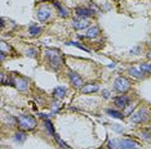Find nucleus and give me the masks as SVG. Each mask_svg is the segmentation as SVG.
I'll use <instances>...</instances> for the list:
<instances>
[{"instance_id":"29","label":"nucleus","mask_w":151,"mask_h":149,"mask_svg":"<svg viewBox=\"0 0 151 149\" xmlns=\"http://www.w3.org/2000/svg\"><path fill=\"white\" fill-rule=\"evenodd\" d=\"M149 73H151V66H150V71H149Z\"/></svg>"},{"instance_id":"28","label":"nucleus","mask_w":151,"mask_h":149,"mask_svg":"<svg viewBox=\"0 0 151 149\" xmlns=\"http://www.w3.org/2000/svg\"><path fill=\"white\" fill-rule=\"evenodd\" d=\"M58 107H60V101H54V103H53V108L56 109V108H58Z\"/></svg>"},{"instance_id":"9","label":"nucleus","mask_w":151,"mask_h":149,"mask_svg":"<svg viewBox=\"0 0 151 149\" xmlns=\"http://www.w3.org/2000/svg\"><path fill=\"white\" fill-rule=\"evenodd\" d=\"M114 103H115V106L119 107V108H125L129 104V98H127L124 95L118 96V98H115L114 99Z\"/></svg>"},{"instance_id":"6","label":"nucleus","mask_w":151,"mask_h":149,"mask_svg":"<svg viewBox=\"0 0 151 149\" xmlns=\"http://www.w3.org/2000/svg\"><path fill=\"white\" fill-rule=\"evenodd\" d=\"M88 26H89V22L84 18H78V19H74L73 21V27L75 30H83Z\"/></svg>"},{"instance_id":"26","label":"nucleus","mask_w":151,"mask_h":149,"mask_svg":"<svg viewBox=\"0 0 151 149\" xmlns=\"http://www.w3.org/2000/svg\"><path fill=\"white\" fill-rule=\"evenodd\" d=\"M130 107H128L125 109V114H130V112H132V109H134V106H133V104H129Z\"/></svg>"},{"instance_id":"21","label":"nucleus","mask_w":151,"mask_h":149,"mask_svg":"<svg viewBox=\"0 0 151 149\" xmlns=\"http://www.w3.org/2000/svg\"><path fill=\"white\" fill-rule=\"evenodd\" d=\"M150 66H151V64H147V63H142V64H141V66H139V70L141 71H142V72L143 73H149V71H150Z\"/></svg>"},{"instance_id":"2","label":"nucleus","mask_w":151,"mask_h":149,"mask_svg":"<svg viewBox=\"0 0 151 149\" xmlns=\"http://www.w3.org/2000/svg\"><path fill=\"white\" fill-rule=\"evenodd\" d=\"M17 123L22 130H32L36 126V120L32 116H26V114H21L17 118Z\"/></svg>"},{"instance_id":"15","label":"nucleus","mask_w":151,"mask_h":149,"mask_svg":"<svg viewBox=\"0 0 151 149\" xmlns=\"http://www.w3.org/2000/svg\"><path fill=\"white\" fill-rule=\"evenodd\" d=\"M129 73L132 74V76L137 77V79H142V77L145 76V73H143L139 68H138V70H137V68H130V70H129Z\"/></svg>"},{"instance_id":"11","label":"nucleus","mask_w":151,"mask_h":149,"mask_svg":"<svg viewBox=\"0 0 151 149\" xmlns=\"http://www.w3.org/2000/svg\"><path fill=\"white\" fill-rule=\"evenodd\" d=\"M137 148V144L132 140L124 139V140H120V149H134Z\"/></svg>"},{"instance_id":"27","label":"nucleus","mask_w":151,"mask_h":149,"mask_svg":"<svg viewBox=\"0 0 151 149\" xmlns=\"http://www.w3.org/2000/svg\"><path fill=\"white\" fill-rule=\"evenodd\" d=\"M102 94H104L105 98H109V95H110V93H109L107 90H104V91H102Z\"/></svg>"},{"instance_id":"4","label":"nucleus","mask_w":151,"mask_h":149,"mask_svg":"<svg viewBox=\"0 0 151 149\" xmlns=\"http://www.w3.org/2000/svg\"><path fill=\"white\" fill-rule=\"evenodd\" d=\"M146 111L143 109V108H141V109H138L136 112V113L132 114V117H130V121L134 123H141L143 122V121H146Z\"/></svg>"},{"instance_id":"30","label":"nucleus","mask_w":151,"mask_h":149,"mask_svg":"<svg viewBox=\"0 0 151 149\" xmlns=\"http://www.w3.org/2000/svg\"><path fill=\"white\" fill-rule=\"evenodd\" d=\"M150 48H151V43H150Z\"/></svg>"},{"instance_id":"25","label":"nucleus","mask_w":151,"mask_h":149,"mask_svg":"<svg viewBox=\"0 0 151 149\" xmlns=\"http://www.w3.org/2000/svg\"><path fill=\"white\" fill-rule=\"evenodd\" d=\"M27 55H29V57H35L36 55V52L34 49H30V50H27Z\"/></svg>"},{"instance_id":"10","label":"nucleus","mask_w":151,"mask_h":149,"mask_svg":"<svg viewBox=\"0 0 151 149\" xmlns=\"http://www.w3.org/2000/svg\"><path fill=\"white\" fill-rule=\"evenodd\" d=\"M14 85L17 86V89L18 90H26L27 89V85H29V81H27L26 79H23V77H19V79H16L14 80Z\"/></svg>"},{"instance_id":"13","label":"nucleus","mask_w":151,"mask_h":149,"mask_svg":"<svg viewBox=\"0 0 151 149\" xmlns=\"http://www.w3.org/2000/svg\"><path fill=\"white\" fill-rule=\"evenodd\" d=\"M99 33H101V31H99L98 27L93 26V27H91V28L87 31V37H89V39H93V37H97Z\"/></svg>"},{"instance_id":"22","label":"nucleus","mask_w":151,"mask_h":149,"mask_svg":"<svg viewBox=\"0 0 151 149\" xmlns=\"http://www.w3.org/2000/svg\"><path fill=\"white\" fill-rule=\"evenodd\" d=\"M45 125H47V127H48V131H49L52 135H56L54 134V128H53V125L50 123V121L49 120H45Z\"/></svg>"},{"instance_id":"20","label":"nucleus","mask_w":151,"mask_h":149,"mask_svg":"<svg viewBox=\"0 0 151 149\" xmlns=\"http://www.w3.org/2000/svg\"><path fill=\"white\" fill-rule=\"evenodd\" d=\"M53 4H54V6H56V8L58 9V11H60L61 14H62L63 17H67V11H65V9L62 8V6H61L60 4H58V1H53Z\"/></svg>"},{"instance_id":"23","label":"nucleus","mask_w":151,"mask_h":149,"mask_svg":"<svg viewBox=\"0 0 151 149\" xmlns=\"http://www.w3.org/2000/svg\"><path fill=\"white\" fill-rule=\"evenodd\" d=\"M26 139V135L23 134V133H18V134H16V140L17 141H23Z\"/></svg>"},{"instance_id":"17","label":"nucleus","mask_w":151,"mask_h":149,"mask_svg":"<svg viewBox=\"0 0 151 149\" xmlns=\"http://www.w3.org/2000/svg\"><path fill=\"white\" fill-rule=\"evenodd\" d=\"M40 31H42V28L35 26V25H32L31 27H30V30H29V32H30V35L31 36H35V35H37V33H40Z\"/></svg>"},{"instance_id":"18","label":"nucleus","mask_w":151,"mask_h":149,"mask_svg":"<svg viewBox=\"0 0 151 149\" xmlns=\"http://www.w3.org/2000/svg\"><path fill=\"white\" fill-rule=\"evenodd\" d=\"M110 149H120V140H111L109 141Z\"/></svg>"},{"instance_id":"12","label":"nucleus","mask_w":151,"mask_h":149,"mask_svg":"<svg viewBox=\"0 0 151 149\" xmlns=\"http://www.w3.org/2000/svg\"><path fill=\"white\" fill-rule=\"evenodd\" d=\"M98 90V85L97 84H88V85L81 86V93L88 94V93H96Z\"/></svg>"},{"instance_id":"24","label":"nucleus","mask_w":151,"mask_h":149,"mask_svg":"<svg viewBox=\"0 0 151 149\" xmlns=\"http://www.w3.org/2000/svg\"><path fill=\"white\" fill-rule=\"evenodd\" d=\"M54 136H56V140L58 141V144H60V145H62V147H63V148H67V145H66V144H65V143H63V141H62V140H61V139H60V138H58V136H57V135H54Z\"/></svg>"},{"instance_id":"8","label":"nucleus","mask_w":151,"mask_h":149,"mask_svg":"<svg viewBox=\"0 0 151 149\" xmlns=\"http://www.w3.org/2000/svg\"><path fill=\"white\" fill-rule=\"evenodd\" d=\"M68 77H70L71 82L74 84V86L81 87V85H83V80H81V77L79 76L76 72H70V73H68Z\"/></svg>"},{"instance_id":"5","label":"nucleus","mask_w":151,"mask_h":149,"mask_svg":"<svg viewBox=\"0 0 151 149\" xmlns=\"http://www.w3.org/2000/svg\"><path fill=\"white\" fill-rule=\"evenodd\" d=\"M49 18H50V11L48 8L43 6V8H40L39 11H37V19H39L40 22H45Z\"/></svg>"},{"instance_id":"19","label":"nucleus","mask_w":151,"mask_h":149,"mask_svg":"<svg viewBox=\"0 0 151 149\" xmlns=\"http://www.w3.org/2000/svg\"><path fill=\"white\" fill-rule=\"evenodd\" d=\"M67 45H73V46H76V48H79V49H81V50H85V52H89V49H87L85 46H83L81 44H79V43H76V41H68L67 43Z\"/></svg>"},{"instance_id":"7","label":"nucleus","mask_w":151,"mask_h":149,"mask_svg":"<svg viewBox=\"0 0 151 149\" xmlns=\"http://www.w3.org/2000/svg\"><path fill=\"white\" fill-rule=\"evenodd\" d=\"M75 13H76V16L79 18H87V17H91L94 12L89 8H78L76 11H75Z\"/></svg>"},{"instance_id":"16","label":"nucleus","mask_w":151,"mask_h":149,"mask_svg":"<svg viewBox=\"0 0 151 149\" xmlns=\"http://www.w3.org/2000/svg\"><path fill=\"white\" fill-rule=\"evenodd\" d=\"M107 113L110 114V116H112L114 118H119V120H123V118H124V116H123V113H120V112H118V111L107 109Z\"/></svg>"},{"instance_id":"1","label":"nucleus","mask_w":151,"mask_h":149,"mask_svg":"<svg viewBox=\"0 0 151 149\" xmlns=\"http://www.w3.org/2000/svg\"><path fill=\"white\" fill-rule=\"evenodd\" d=\"M47 55H48V62H49L50 67L53 70H60L63 66V59L61 57V53L57 49H48L47 50Z\"/></svg>"},{"instance_id":"14","label":"nucleus","mask_w":151,"mask_h":149,"mask_svg":"<svg viewBox=\"0 0 151 149\" xmlns=\"http://www.w3.org/2000/svg\"><path fill=\"white\" fill-rule=\"evenodd\" d=\"M53 95L54 98H57V99H61V98H63L65 95H66V89L65 87H56L53 91Z\"/></svg>"},{"instance_id":"3","label":"nucleus","mask_w":151,"mask_h":149,"mask_svg":"<svg viewBox=\"0 0 151 149\" xmlns=\"http://www.w3.org/2000/svg\"><path fill=\"white\" fill-rule=\"evenodd\" d=\"M114 87H115L116 91H119V93H125V91L129 90L130 84H129L128 80L124 79V77H118L114 82Z\"/></svg>"}]
</instances>
